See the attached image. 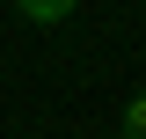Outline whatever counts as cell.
Masks as SVG:
<instances>
[{
    "mask_svg": "<svg viewBox=\"0 0 146 139\" xmlns=\"http://www.w3.org/2000/svg\"><path fill=\"white\" fill-rule=\"evenodd\" d=\"M73 7H80V0H15V15H22V22H36V29H58Z\"/></svg>",
    "mask_w": 146,
    "mask_h": 139,
    "instance_id": "6da1fadb",
    "label": "cell"
},
{
    "mask_svg": "<svg viewBox=\"0 0 146 139\" xmlns=\"http://www.w3.org/2000/svg\"><path fill=\"white\" fill-rule=\"evenodd\" d=\"M117 139H146V88L131 95L124 110H117Z\"/></svg>",
    "mask_w": 146,
    "mask_h": 139,
    "instance_id": "7a4b0ae2",
    "label": "cell"
},
{
    "mask_svg": "<svg viewBox=\"0 0 146 139\" xmlns=\"http://www.w3.org/2000/svg\"><path fill=\"white\" fill-rule=\"evenodd\" d=\"M110 139H117V132H110Z\"/></svg>",
    "mask_w": 146,
    "mask_h": 139,
    "instance_id": "3957f363",
    "label": "cell"
}]
</instances>
